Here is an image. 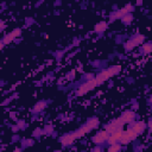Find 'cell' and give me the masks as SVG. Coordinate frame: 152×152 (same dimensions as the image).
Listing matches in <instances>:
<instances>
[{
  "instance_id": "5b68a950",
  "label": "cell",
  "mask_w": 152,
  "mask_h": 152,
  "mask_svg": "<svg viewBox=\"0 0 152 152\" xmlns=\"http://www.w3.org/2000/svg\"><path fill=\"white\" fill-rule=\"evenodd\" d=\"M134 118H136V114H134V112H132V110H126V112L122 113V115H121V119H122V121L125 124H128V122L133 121V120H134Z\"/></svg>"
},
{
  "instance_id": "6da1fadb",
  "label": "cell",
  "mask_w": 152,
  "mask_h": 152,
  "mask_svg": "<svg viewBox=\"0 0 152 152\" xmlns=\"http://www.w3.org/2000/svg\"><path fill=\"white\" fill-rule=\"evenodd\" d=\"M120 70H121V67H120V65L112 67V68H109V69H107V70H105V71H101V72L96 76V77H95V80H96L98 84H101L102 82H105L106 80H108L109 77H112V76L117 75Z\"/></svg>"
},
{
  "instance_id": "277c9868",
  "label": "cell",
  "mask_w": 152,
  "mask_h": 152,
  "mask_svg": "<svg viewBox=\"0 0 152 152\" xmlns=\"http://www.w3.org/2000/svg\"><path fill=\"white\" fill-rule=\"evenodd\" d=\"M20 33H22V30H20V29H15V30H13L11 33H8V34H6V36L4 37L3 43H4V44H8L10 42H12V41L14 39V38H17V37L20 36Z\"/></svg>"
},
{
  "instance_id": "8992f818",
  "label": "cell",
  "mask_w": 152,
  "mask_h": 152,
  "mask_svg": "<svg viewBox=\"0 0 152 152\" xmlns=\"http://www.w3.org/2000/svg\"><path fill=\"white\" fill-rule=\"evenodd\" d=\"M75 139H76V137H75V134L72 133V134H67V136H64V137L61 139V143H62L63 146H68V145L72 144Z\"/></svg>"
},
{
  "instance_id": "44dd1931",
  "label": "cell",
  "mask_w": 152,
  "mask_h": 152,
  "mask_svg": "<svg viewBox=\"0 0 152 152\" xmlns=\"http://www.w3.org/2000/svg\"><path fill=\"white\" fill-rule=\"evenodd\" d=\"M91 152H101V148L100 147H95V148H93Z\"/></svg>"
},
{
  "instance_id": "ba28073f",
  "label": "cell",
  "mask_w": 152,
  "mask_h": 152,
  "mask_svg": "<svg viewBox=\"0 0 152 152\" xmlns=\"http://www.w3.org/2000/svg\"><path fill=\"white\" fill-rule=\"evenodd\" d=\"M86 126L89 128V131L96 128V127L99 126V120H98V118H91V119H89V120L87 121Z\"/></svg>"
},
{
  "instance_id": "3957f363",
  "label": "cell",
  "mask_w": 152,
  "mask_h": 152,
  "mask_svg": "<svg viewBox=\"0 0 152 152\" xmlns=\"http://www.w3.org/2000/svg\"><path fill=\"white\" fill-rule=\"evenodd\" d=\"M108 137H109V133L105 129V131H100V132H98L96 134H95V137L93 138V141H94V144H101V143H103L105 140H107L108 139Z\"/></svg>"
},
{
  "instance_id": "9a60e30c",
  "label": "cell",
  "mask_w": 152,
  "mask_h": 152,
  "mask_svg": "<svg viewBox=\"0 0 152 152\" xmlns=\"http://www.w3.org/2000/svg\"><path fill=\"white\" fill-rule=\"evenodd\" d=\"M120 148H121V146L119 144H114V145L109 146L108 152H120Z\"/></svg>"
},
{
  "instance_id": "5bb4252c",
  "label": "cell",
  "mask_w": 152,
  "mask_h": 152,
  "mask_svg": "<svg viewBox=\"0 0 152 152\" xmlns=\"http://www.w3.org/2000/svg\"><path fill=\"white\" fill-rule=\"evenodd\" d=\"M122 134H124V131H122V129H118V131L114 132L112 136H113L114 138H115V139H117V141H118V140H120V139L122 138Z\"/></svg>"
},
{
  "instance_id": "d6986e66",
  "label": "cell",
  "mask_w": 152,
  "mask_h": 152,
  "mask_svg": "<svg viewBox=\"0 0 152 152\" xmlns=\"http://www.w3.org/2000/svg\"><path fill=\"white\" fill-rule=\"evenodd\" d=\"M134 46H137L136 45V43L133 42V39H131V41H128L127 43H126V45H125V48H126V50H132Z\"/></svg>"
},
{
  "instance_id": "7c38bea8",
  "label": "cell",
  "mask_w": 152,
  "mask_h": 152,
  "mask_svg": "<svg viewBox=\"0 0 152 152\" xmlns=\"http://www.w3.org/2000/svg\"><path fill=\"white\" fill-rule=\"evenodd\" d=\"M144 41H145V36H143V34H138L137 37L133 38V42L136 43V45H140V44H143Z\"/></svg>"
},
{
  "instance_id": "7a4b0ae2",
  "label": "cell",
  "mask_w": 152,
  "mask_h": 152,
  "mask_svg": "<svg viewBox=\"0 0 152 152\" xmlns=\"http://www.w3.org/2000/svg\"><path fill=\"white\" fill-rule=\"evenodd\" d=\"M98 86V82H96V80L95 79H93V80H89L88 82H86L84 84H82L80 88H79V90H77V95H84L86 93H88L89 90H91V89H94L95 87Z\"/></svg>"
},
{
  "instance_id": "8fae6325",
  "label": "cell",
  "mask_w": 152,
  "mask_h": 152,
  "mask_svg": "<svg viewBox=\"0 0 152 152\" xmlns=\"http://www.w3.org/2000/svg\"><path fill=\"white\" fill-rule=\"evenodd\" d=\"M126 133H127V136L129 137V139H131V140H134V139L137 138V136H138V133H137L134 129H133L132 127H131V128H128V129L126 131Z\"/></svg>"
},
{
  "instance_id": "7402d4cb",
  "label": "cell",
  "mask_w": 152,
  "mask_h": 152,
  "mask_svg": "<svg viewBox=\"0 0 152 152\" xmlns=\"http://www.w3.org/2000/svg\"><path fill=\"white\" fill-rule=\"evenodd\" d=\"M148 127L152 128V120H150V122H148Z\"/></svg>"
},
{
  "instance_id": "30bf717a",
  "label": "cell",
  "mask_w": 152,
  "mask_h": 152,
  "mask_svg": "<svg viewBox=\"0 0 152 152\" xmlns=\"http://www.w3.org/2000/svg\"><path fill=\"white\" fill-rule=\"evenodd\" d=\"M106 29H107V23L106 22H100V23H98L96 25H95V31L96 32H102Z\"/></svg>"
},
{
  "instance_id": "2e32d148",
  "label": "cell",
  "mask_w": 152,
  "mask_h": 152,
  "mask_svg": "<svg viewBox=\"0 0 152 152\" xmlns=\"http://www.w3.org/2000/svg\"><path fill=\"white\" fill-rule=\"evenodd\" d=\"M121 19H122V23H125V24H129V23L133 20V17H132V14L128 13V14H125Z\"/></svg>"
},
{
  "instance_id": "9c48e42d",
  "label": "cell",
  "mask_w": 152,
  "mask_h": 152,
  "mask_svg": "<svg viewBox=\"0 0 152 152\" xmlns=\"http://www.w3.org/2000/svg\"><path fill=\"white\" fill-rule=\"evenodd\" d=\"M89 132V128L84 125L83 127H81L80 129H77V131H76L75 133H74V134H75V137L76 138H80V137H82V136H84L86 134V133H88Z\"/></svg>"
},
{
  "instance_id": "52a82bcc",
  "label": "cell",
  "mask_w": 152,
  "mask_h": 152,
  "mask_svg": "<svg viewBox=\"0 0 152 152\" xmlns=\"http://www.w3.org/2000/svg\"><path fill=\"white\" fill-rule=\"evenodd\" d=\"M145 127H146V124L144 122V121H138V122H134V125L132 126V128L134 129L138 134L139 133H141L144 129H145Z\"/></svg>"
},
{
  "instance_id": "ac0fdd59",
  "label": "cell",
  "mask_w": 152,
  "mask_h": 152,
  "mask_svg": "<svg viewBox=\"0 0 152 152\" xmlns=\"http://www.w3.org/2000/svg\"><path fill=\"white\" fill-rule=\"evenodd\" d=\"M44 108H45V102H44V101L38 102V103L34 106V110H36V112H39V110H42V109H44Z\"/></svg>"
},
{
  "instance_id": "4fadbf2b",
  "label": "cell",
  "mask_w": 152,
  "mask_h": 152,
  "mask_svg": "<svg viewBox=\"0 0 152 152\" xmlns=\"http://www.w3.org/2000/svg\"><path fill=\"white\" fill-rule=\"evenodd\" d=\"M141 51H143V53H150V52H152V44L151 43L144 44L141 46Z\"/></svg>"
},
{
  "instance_id": "ffe728a7",
  "label": "cell",
  "mask_w": 152,
  "mask_h": 152,
  "mask_svg": "<svg viewBox=\"0 0 152 152\" xmlns=\"http://www.w3.org/2000/svg\"><path fill=\"white\" fill-rule=\"evenodd\" d=\"M107 141H108V144H109V146L110 145H114V144H117V139L114 138L112 134H109V137H108V139H107Z\"/></svg>"
},
{
  "instance_id": "e0dca14e",
  "label": "cell",
  "mask_w": 152,
  "mask_h": 152,
  "mask_svg": "<svg viewBox=\"0 0 152 152\" xmlns=\"http://www.w3.org/2000/svg\"><path fill=\"white\" fill-rule=\"evenodd\" d=\"M120 141H121V144H124V145H126V144H128V143L131 141V139H129V137L127 136L126 131H124V134H122V138L120 139Z\"/></svg>"
},
{
  "instance_id": "603a6c76",
  "label": "cell",
  "mask_w": 152,
  "mask_h": 152,
  "mask_svg": "<svg viewBox=\"0 0 152 152\" xmlns=\"http://www.w3.org/2000/svg\"><path fill=\"white\" fill-rule=\"evenodd\" d=\"M150 103H151V105H152V96H151V98H150Z\"/></svg>"
}]
</instances>
